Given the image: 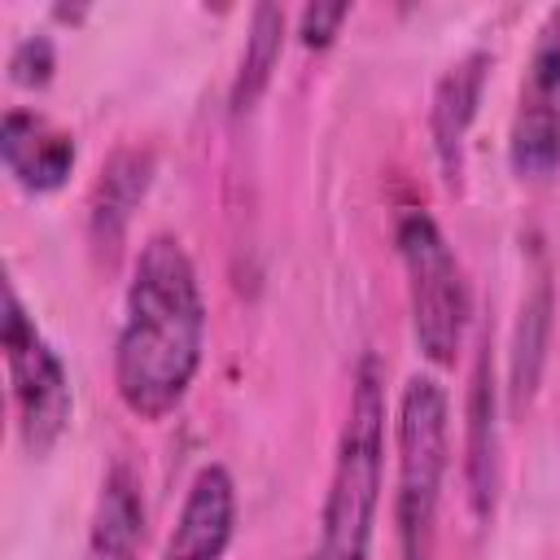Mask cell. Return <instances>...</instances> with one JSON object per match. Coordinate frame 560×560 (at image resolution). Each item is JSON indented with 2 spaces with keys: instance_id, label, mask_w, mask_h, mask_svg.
Segmentation results:
<instances>
[{
  "instance_id": "6da1fadb",
  "label": "cell",
  "mask_w": 560,
  "mask_h": 560,
  "mask_svg": "<svg viewBox=\"0 0 560 560\" xmlns=\"http://www.w3.org/2000/svg\"><path fill=\"white\" fill-rule=\"evenodd\" d=\"M206 298L179 236L158 232L140 245L122 328L114 346V385L131 416L162 420L175 411L201 368Z\"/></svg>"
},
{
  "instance_id": "7a4b0ae2",
  "label": "cell",
  "mask_w": 560,
  "mask_h": 560,
  "mask_svg": "<svg viewBox=\"0 0 560 560\" xmlns=\"http://www.w3.org/2000/svg\"><path fill=\"white\" fill-rule=\"evenodd\" d=\"M385 477V368L363 354L350 385V411L337 438L328 499L319 516V547L311 560H368L372 521Z\"/></svg>"
},
{
  "instance_id": "3957f363",
  "label": "cell",
  "mask_w": 560,
  "mask_h": 560,
  "mask_svg": "<svg viewBox=\"0 0 560 560\" xmlns=\"http://www.w3.org/2000/svg\"><path fill=\"white\" fill-rule=\"evenodd\" d=\"M446 389L433 376H411L398 398V547L402 560H433L438 542V503L446 481Z\"/></svg>"
},
{
  "instance_id": "277c9868",
  "label": "cell",
  "mask_w": 560,
  "mask_h": 560,
  "mask_svg": "<svg viewBox=\"0 0 560 560\" xmlns=\"http://www.w3.org/2000/svg\"><path fill=\"white\" fill-rule=\"evenodd\" d=\"M394 236H398V254L407 267L411 337L429 363L446 368V363H455L468 315H472V293H468L464 267L429 210H402Z\"/></svg>"
},
{
  "instance_id": "5b68a950",
  "label": "cell",
  "mask_w": 560,
  "mask_h": 560,
  "mask_svg": "<svg viewBox=\"0 0 560 560\" xmlns=\"http://www.w3.org/2000/svg\"><path fill=\"white\" fill-rule=\"evenodd\" d=\"M4 363H9V385L18 402V429L31 455H44L66 420H70V381L57 359V350L44 341L35 319L26 315L18 289H4Z\"/></svg>"
},
{
  "instance_id": "8992f818",
  "label": "cell",
  "mask_w": 560,
  "mask_h": 560,
  "mask_svg": "<svg viewBox=\"0 0 560 560\" xmlns=\"http://www.w3.org/2000/svg\"><path fill=\"white\" fill-rule=\"evenodd\" d=\"M508 162L521 179L560 171V4L542 18L508 131Z\"/></svg>"
},
{
  "instance_id": "52a82bcc",
  "label": "cell",
  "mask_w": 560,
  "mask_h": 560,
  "mask_svg": "<svg viewBox=\"0 0 560 560\" xmlns=\"http://www.w3.org/2000/svg\"><path fill=\"white\" fill-rule=\"evenodd\" d=\"M464 481L477 521L494 516V494H499V385H494V359H490V337L477 350L472 381H468V411H464Z\"/></svg>"
},
{
  "instance_id": "ba28073f",
  "label": "cell",
  "mask_w": 560,
  "mask_h": 560,
  "mask_svg": "<svg viewBox=\"0 0 560 560\" xmlns=\"http://www.w3.org/2000/svg\"><path fill=\"white\" fill-rule=\"evenodd\" d=\"M236 525V486L223 464H206L175 516L162 560H223Z\"/></svg>"
},
{
  "instance_id": "9c48e42d",
  "label": "cell",
  "mask_w": 560,
  "mask_h": 560,
  "mask_svg": "<svg viewBox=\"0 0 560 560\" xmlns=\"http://www.w3.org/2000/svg\"><path fill=\"white\" fill-rule=\"evenodd\" d=\"M486 70H490V52L486 48H472L455 66H446V74L433 88L429 131H433V153L442 162L446 184H459V175H464V136H468V127L477 118Z\"/></svg>"
},
{
  "instance_id": "30bf717a",
  "label": "cell",
  "mask_w": 560,
  "mask_h": 560,
  "mask_svg": "<svg viewBox=\"0 0 560 560\" xmlns=\"http://www.w3.org/2000/svg\"><path fill=\"white\" fill-rule=\"evenodd\" d=\"M0 158L26 192H52L74 166V140L35 109H9L0 122Z\"/></svg>"
},
{
  "instance_id": "8fae6325",
  "label": "cell",
  "mask_w": 560,
  "mask_h": 560,
  "mask_svg": "<svg viewBox=\"0 0 560 560\" xmlns=\"http://www.w3.org/2000/svg\"><path fill=\"white\" fill-rule=\"evenodd\" d=\"M149 179H153V153L140 149V144L118 149V153L101 166V179H96L92 206H88V232H92V245H96V249L114 254V249L122 245L136 206H140L144 192H149Z\"/></svg>"
},
{
  "instance_id": "7c38bea8",
  "label": "cell",
  "mask_w": 560,
  "mask_h": 560,
  "mask_svg": "<svg viewBox=\"0 0 560 560\" xmlns=\"http://www.w3.org/2000/svg\"><path fill=\"white\" fill-rule=\"evenodd\" d=\"M144 538V499L140 477L131 464H114L101 481L92 534H88V560H136Z\"/></svg>"
},
{
  "instance_id": "4fadbf2b",
  "label": "cell",
  "mask_w": 560,
  "mask_h": 560,
  "mask_svg": "<svg viewBox=\"0 0 560 560\" xmlns=\"http://www.w3.org/2000/svg\"><path fill=\"white\" fill-rule=\"evenodd\" d=\"M551 280L538 276L529 284V293L521 298V315H516V332H512V359H508V389H512V407H525L538 389L542 376V359H547V337H551Z\"/></svg>"
},
{
  "instance_id": "5bb4252c",
  "label": "cell",
  "mask_w": 560,
  "mask_h": 560,
  "mask_svg": "<svg viewBox=\"0 0 560 560\" xmlns=\"http://www.w3.org/2000/svg\"><path fill=\"white\" fill-rule=\"evenodd\" d=\"M280 48H284V9L280 4H254L241 70L232 79V114H249L258 105V96L271 83L276 61H280Z\"/></svg>"
},
{
  "instance_id": "9a60e30c",
  "label": "cell",
  "mask_w": 560,
  "mask_h": 560,
  "mask_svg": "<svg viewBox=\"0 0 560 560\" xmlns=\"http://www.w3.org/2000/svg\"><path fill=\"white\" fill-rule=\"evenodd\" d=\"M57 70V52H52V39L48 35H26L13 44L9 52V79L22 83V88H44Z\"/></svg>"
},
{
  "instance_id": "2e32d148",
  "label": "cell",
  "mask_w": 560,
  "mask_h": 560,
  "mask_svg": "<svg viewBox=\"0 0 560 560\" xmlns=\"http://www.w3.org/2000/svg\"><path fill=\"white\" fill-rule=\"evenodd\" d=\"M350 18V4L346 0H337V4H306L302 13H298V39L306 44V48H328L332 44V35H337V26Z\"/></svg>"
}]
</instances>
